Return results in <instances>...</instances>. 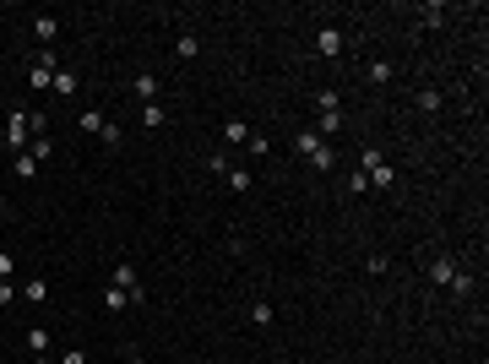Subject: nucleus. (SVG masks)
<instances>
[{
  "instance_id": "1",
  "label": "nucleus",
  "mask_w": 489,
  "mask_h": 364,
  "mask_svg": "<svg viewBox=\"0 0 489 364\" xmlns=\"http://www.w3.org/2000/svg\"><path fill=\"white\" fill-rule=\"evenodd\" d=\"M294 147H299V158H310V169H321V174H332V169H337V152H332L315 131H299V136H294Z\"/></svg>"
},
{
  "instance_id": "2",
  "label": "nucleus",
  "mask_w": 489,
  "mask_h": 364,
  "mask_svg": "<svg viewBox=\"0 0 489 364\" xmlns=\"http://www.w3.org/2000/svg\"><path fill=\"white\" fill-rule=\"evenodd\" d=\"M109 288H120L131 304H142V299H147V288H142V278L131 272V261H115V272H109Z\"/></svg>"
},
{
  "instance_id": "3",
  "label": "nucleus",
  "mask_w": 489,
  "mask_h": 364,
  "mask_svg": "<svg viewBox=\"0 0 489 364\" xmlns=\"http://www.w3.org/2000/svg\"><path fill=\"white\" fill-rule=\"evenodd\" d=\"M365 180L375 190H391V163L381 158V147H365Z\"/></svg>"
},
{
  "instance_id": "4",
  "label": "nucleus",
  "mask_w": 489,
  "mask_h": 364,
  "mask_svg": "<svg viewBox=\"0 0 489 364\" xmlns=\"http://www.w3.org/2000/svg\"><path fill=\"white\" fill-rule=\"evenodd\" d=\"M33 142V131H27V109H11V120H6V147L11 152H27Z\"/></svg>"
},
{
  "instance_id": "5",
  "label": "nucleus",
  "mask_w": 489,
  "mask_h": 364,
  "mask_svg": "<svg viewBox=\"0 0 489 364\" xmlns=\"http://www.w3.org/2000/svg\"><path fill=\"white\" fill-rule=\"evenodd\" d=\"M55 71H60V65H55V55L44 49L39 60L27 65V82H33V87H39V93H44V87H55Z\"/></svg>"
},
{
  "instance_id": "6",
  "label": "nucleus",
  "mask_w": 489,
  "mask_h": 364,
  "mask_svg": "<svg viewBox=\"0 0 489 364\" xmlns=\"http://www.w3.org/2000/svg\"><path fill=\"white\" fill-rule=\"evenodd\" d=\"M131 93L142 103H158V77H152V71H136V77H131Z\"/></svg>"
},
{
  "instance_id": "7",
  "label": "nucleus",
  "mask_w": 489,
  "mask_h": 364,
  "mask_svg": "<svg viewBox=\"0 0 489 364\" xmlns=\"http://www.w3.org/2000/svg\"><path fill=\"white\" fill-rule=\"evenodd\" d=\"M315 49H321L326 60H337V55H343V33H337V27H321V33H315Z\"/></svg>"
},
{
  "instance_id": "8",
  "label": "nucleus",
  "mask_w": 489,
  "mask_h": 364,
  "mask_svg": "<svg viewBox=\"0 0 489 364\" xmlns=\"http://www.w3.org/2000/svg\"><path fill=\"white\" fill-rule=\"evenodd\" d=\"M27 158H33V163H49V158H55V136H49V131H44V136H33V142H27Z\"/></svg>"
},
{
  "instance_id": "9",
  "label": "nucleus",
  "mask_w": 489,
  "mask_h": 364,
  "mask_svg": "<svg viewBox=\"0 0 489 364\" xmlns=\"http://www.w3.org/2000/svg\"><path fill=\"white\" fill-rule=\"evenodd\" d=\"M174 55H180V60H196V55H202V39H196V33H180V39H174Z\"/></svg>"
},
{
  "instance_id": "10",
  "label": "nucleus",
  "mask_w": 489,
  "mask_h": 364,
  "mask_svg": "<svg viewBox=\"0 0 489 364\" xmlns=\"http://www.w3.org/2000/svg\"><path fill=\"white\" fill-rule=\"evenodd\" d=\"M429 278H435V283L446 288L451 278H457V261H446V256H435V261H429Z\"/></svg>"
},
{
  "instance_id": "11",
  "label": "nucleus",
  "mask_w": 489,
  "mask_h": 364,
  "mask_svg": "<svg viewBox=\"0 0 489 364\" xmlns=\"http://www.w3.org/2000/svg\"><path fill=\"white\" fill-rule=\"evenodd\" d=\"M82 136H103V125H109V120H103V115H98V109H82Z\"/></svg>"
},
{
  "instance_id": "12",
  "label": "nucleus",
  "mask_w": 489,
  "mask_h": 364,
  "mask_svg": "<svg viewBox=\"0 0 489 364\" xmlns=\"http://www.w3.org/2000/svg\"><path fill=\"white\" fill-rule=\"evenodd\" d=\"M22 299H27V304H44V299H49V283H44V278H27V283H22Z\"/></svg>"
},
{
  "instance_id": "13",
  "label": "nucleus",
  "mask_w": 489,
  "mask_h": 364,
  "mask_svg": "<svg viewBox=\"0 0 489 364\" xmlns=\"http://www.w3.org/2000/svg\"><path fill=\"white\" fill-rule=\"evenodd\" d=\"M365 77H370V87H391V65H386V60H370Z\"/></svg>"
},
{
  "instance_id": "14",
  "label": "nucleus",
  "mask_w": 489,
  "mask_h": 364,
  "mask_svg": "<svg viewBox=\"0 0 489 364\" xmlns=\"http://www.w3.org/2000/svg\"><path fill=\"white\" fill-rule=\"evenodd\" d=\"M223 142H228V147H244V142H250V125H244V120H228V125H223Z\"/></svg>"
},
{
  "instance_id": "15",
  "label": "nucleus",
  "mask_w": 489,
  "mask_h": 364,
  "mask_svg": "<svg viewBox=\"0 0 489 364\" xmlns=\"http://www.w3.org/2000/svg\"><path fill=\"white\" fill-rule=\"evenodd\" d=\"M337 87H321V93H315V115H337Z\"/></svg>"
},
{
  "instance_id": "16",
  "label": "nucleus",
  "mask_w": 489,
  "mask_h": 364,
  "mask_svg": "<svg viewBox=\"0 0 489 364\" xmlns=\"http://www.w3.org/2000/svg\"><path fill=\"white\" fill-rule=\"evenodd\" d=\"M441 103H446L441 87H424V93H419V109H424V115H441Z\"/></svg>"
},
{
  "instance_id": "17",
  "label": "nucleus",
  "mask_w": 489,
  "mask_h": 364,
  "mask_svg": "<svg viewBox=\"0 0 489 364\" xmlns=\"http://www.w3.org/2000/svg\"><path fill=\"white\" fill-rule=\"evenodd\" d=\"M55 33H60V22H55V17H33V39H39V44H49Z\"/></svg>"
},
{
  "instance_id": "18",
  "label": "nucleus",
  "mask_w": 489,
  "mask_h": 364,
  "mask_svg": "<svg viewBox=\"0 0 489 364\" xmlns=\"http://www.w3.org/2000/svg\"><path fill=\"white\" fill-rule=\"evenodd\" d=\"M49 93H55V98H71V93H77V77H71V71H55V87H49Z\"/></svg>"
},
{
  "instance_id": "19",
  "label": "nucleus",
  "mask_w": 489,
  "mask_h": 364,
  "mask_svg": "<svg viewBox=\"0 0 489 364\" xmlns=\"http://www.w3.org/2000/svg\"><path fill=\"white\" fill-rule=\"evenodd\" d=\"M244 152H256V158H266V152H272V136H266V131H250V142H244Z\"/></svg>"
},
{
  "instance_id": "20",
  "label": "nucleus",
  "mask_w": 489,
  "mask_h": 364,
  "mask_svg": "<svg viewBox=\"0 0 489 364\" xmlns=\"http://www.w3.org/2000/svg\"><path fill=\"white\" fill-rule=\"evenodd\" d=\"M250 321H256V326H272L278 316H272V304H266V299H256V304H250Z\"/></svg>"
},
{
  "instance_id": "21",
  "label": "nucleus",
  "mask_w": 489,
  "mask_h": 364,
  "mask_svg": "<svg viewBox=\"0 0 489 364\" xmlns=\"http://www.w3.org/2000/svg\"><path fill=\"white\" fill-rule=\"evenodd\" d=\"M228 190H250V169H223Z\"/></svg>"
},
{
  "instance_id": "22",
  "label": "nucleus",
  "mask_w": 489,
  "mask_h": 364,
  "mask_svg": "<svg viewBox=\"0 0 489 364\" xmlns=\"http://www.w3.org/2000/svg\"><path fill=\"white\" fill-rule=\"evenodd\" d=\"M142 125H147V131H158V125H163V103H142Z\"/></svg>"
},
{
  "instance_id": "23",
  "label": "nucleus",
  "mask_w": 489,
  "mask_h": 364,
  "mask_svg": "<svg viewBox=\"0 0 489 364\" xmlns=\"http://www.w3.org/2000/svg\"><path fill=\"white\" fill-rule=\"evenodd\" d=\"M332 131H343V109H337V115H321V131H315V136H321V142H326Z\"/></svg>"
},
{
  "instance_id": "24",
  "label": "nucleus",
  "mask_w": 489,
  "mask_h": 364,
  "mask_svg": "<svg viewBox=\"0 0 489 364\" xmlns=\"http://www.w3.org/2000/svg\"><path fill=\"white\" fill-rule=\"evenodd\" d=\"M27 348H33V353H49V332H44V326H33V332H27Z\"/></svg>"
},
{
  "instance_id": "25",
  "label": "nucleus",
  "mask_w": 489,
  "mask_h": 364,
  "mask_svg": "<svg viewBox=\"0 0 489 364\" xmlns=\"http://www.w3.org/2000/svg\"><path fill=\"white\" fill-rule=\"evenodd\" d=\"M33 174H39V163L27 158V152H17V180H33Z\"/></svg>"
},
{
  "instance_id": "26",
  "label": "nucleus",
  "mask_w": 489,
  "mask_h": 364,
  "mask_svg": "<svg viewBox=\"0 0 489 364\" xmlns=\"http://www.w3.org/2000/svg\"><path fill=\"white\" fill-rule=\"evenodd\" d=\"M103 304H109V310H115V316H120V310H125V304H131V299H125L120 288H103Z\"/></svg>"
},
{
  "instance_id": "27",
  "label": "nucleus",
  "mask_w": 489,
  "mask_h": 364,
  "mask_svg": "<svg viewBox=\"0 0 489 364\" xmlns=\"http://www.w3.org/2000/svg\"><path fill=\"white\" fill-rule=\"evenodd\" d=\"M120 136H125V131H120L115 120H109V125H103V136H98V142H103V147H120Z\"/></svg>"
},
{
  "instance_id": "28",
  "label": "nucleus",
  "mask_w": 489,
  "mask_h": 364,
  "mask_svg": "<svg viewBox=\"0 0 489 364\" xmlns=\"http://www.w3.org/2000/svg\"><path fill=\"white\" fill-rule=\"evenodd\" d=\"M446 22V6H424V27H441Z\"/></svg>"
},
{
  "instance_id": "29",
  "label": "nucleus",
  "mask_w": 489,
  "mask_h": 364,
  "mask_svg": "<svg viewBox=\"0 0 489 364\" xmlns=\"http://www.w3.org/2000/svg\"><path fill=\"white\" fill-rule=\"evenodd\" d=\"M446 288H451V294H473V278H468V272H457V278H451Z\"/></svg>"
},
{
  "instance_id": "30",
  "label": "nucleus",
  "mask_w": 489,
  "mask_h": 364,
  "mask_svg": "<svg viewBox=\"0 0 489 364\" xmlns=\"http://www.w3.org/2000/svg\"><path fill=\"white\" fill-rule=\"evenodd\" d=\"M11 272H17V256H6V250H0V278H6V283H11Z\"/></svg>"
},
{
  "instance_id": "31",
  "label": "nucleus",
  "mask_w": 489,
  "mask_h": 364,
  "mask_svg": "<svg viewBox=\"0 0 489 364\" xmlns=\"http://www.w3.org/2000/svg\"><path fill=\"white\" fill-rule=\"evenodd\" d=\"M11 299H17V288H11V283H6V278H0V310H6V304H11Z\"/></svg>"
},
{
  "instance_id": "32",
  "label": "nucleus",
  "mask_w": 489,
  "mask_h": 364,
  "mask_svg": "<svg viewBox=\"0 0 489 364\" xmlns=\"http://www.w3.org/2000/svg\"><path fill=\"white\" fill-rule=\"evenodd\" d=\"M60 364H87V359H82V348H65V353H60Z\"/></svg>"
},
{
  "instance_id": "33",
  "label": "nucleus",
  "mask_w": 489,
  "mask_h": 364,
  "mask_svg": "<svg viewBox=\"0 0 489 364\" xmlns=\"http://www.w3.org/2000/svg\"><path fill=\"white\" fill-rule=\"evenodd\" d=\"M33 364H49V353H33Z\"/></svg>"
},
{
  "instance_id": "34",
  "label": "nucleus",
  "mask_w": 489,
  "mask_h": 364,
  "mask_svg": "<svg viewBox=\"0 0 489 364\" xmlns=\"http://www.w3.org/2000/svg\"><path fill=\"white\" fill-rule=\"evenodd\" d=\"M0 212H6V196H0Z\"/></svg>"
},
{
  "instance_id": "35",
  "label": "nucleus",
  "mask_w": 489,
  "mask_h": 364,
  "mask_svg": "<svg viewBox=\"0 0 489 364\" xmlns=\"http://www.w3.org/2000/svg\"><path fill=\"white\" fill-rule=\"evenodd\" d=\"M131 364H142V359H131Z\"/></svg>"
}]
</instances>
